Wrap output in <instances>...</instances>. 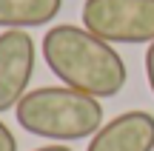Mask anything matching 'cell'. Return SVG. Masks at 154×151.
Segmentation results:
<instances>
[{
    "mask_svg": "<svg viewBox=\"0 0 154 151\" xmlns=\"http://www.w3.org/2000/svg\"><path fill=\"white\" fill-rule=\"evenodd\" d=\"M86 151H154V114L134 108L111 117Z\"/></svg>",
    "mask_w": 154,
    "mask_h": 151,
    "instance_id": "obj_5",
    "label": "cell"
},
{
    "mask_svg": "<svg viewBox=\"0 0 154 151\" xmlns=\"http://www.w3.org/2000/svg\"><path fill=\"white\" fill-rule=\"evenodd\" d=\"M34 40L26 29H6L0 34V114L17 108V103L29 94V83L34 74Z\"/></svg>",
    "mask_w": 154,
    "mask_h": 151,
    "instance_id": "obj_4",
    "label": "cell"
},
{
    "mask_svg": "<svg viewBox=\"0 0 154 151\" xmlns=\"http://www.w3.org/2000/svg\"><path fill=\"white\" fill-rule=\"evenodd\" d=\"M34 151H74V148L63 146V143H51V146H43V148H34Z\"/></svg>",
    "mask_w": 154,
    "mask_h": 151,
    "instance_id": "obj_9",
    "label": "cell"
},
{
    "mask_svg": "<svg viewBox=\"0 0 154 151\" xmlns=\"http://www.w3.org/2000/svg\"><path fill=\"white\" fill-rule=\"evenodd\" d=\"M0 151H17V140L3 120H0Z\"/></svg>",
    "mask_w": 154,
    "mask_h": 151,
    "instance_id": "obj_7",
    "label": "cell"
},
{
    "mask_svg": "<svg viewBox=\"0 0 154 151\" xmlns=\"http://www.w3.org/2000/svg\"><path fill=\"white\" fill-rule=\"evenodd\" d=\"M63 9V0H0V29L46 26Z\"/></svg>",
    "mask_w": 154,
    "mask_h": 151,
    "instance_id": "obj_6",
    "label": "cell"
},
{
    "mask_svg": "<svg viewBox=\"0 0 154 151\" xmlns=\"http://www.w3.org/2000/svg\"><path fill=\"white\" fill-rule=\"evenodd\" d=\"M40 51L46 66L63 80V86L91 94L97 100L120 94L128 80V68L117 49L91 34L86 26H51L43 34Z\"/></svg>",
    "mask_w": 154,
    "mask_h": 151,
    "instance_id": "obj_1",
    "label": "cell"
},
{
    "mask_svg": "<svg viewBox=\"0 0 154 151\" xmlns=\"http://www.w3.org/2000/svg\"><path fill=\"white\" fill-rule=\"evenodd\" d=\"M17 125L43 140H86L103 128V106L97 97L69 86H40L14 108Z\"/></svg>",
    "mask_w": 154,
    "mask_h": 151,
    "instance_id": "obj_2",
    "label": "cell"
},
{
    "mask_svg": "<svg viewBox=\"0 0 154 151\" xmlns=\"http://www.w3.org/2000/svg\"><path fill=\"white\" fill-rule=\"evenodd\" d=\"M80 14L106 43H154V0H86Z\"/></svg>",
    "mask_w": 154,
    "mask_h": 151,
    "instance_id": "obj_3",
    "label": "cell"
},
{
    "mask_svg": "<svg viewBox=\"0 0 154 151\" xmlns=\"http://www.w3.org/2000/svg\"><path fill=\"white\" fill-rule=\"evenodd\" d=\"M146 77H149L151 94H154V43H149V51H146Z\"/></svg>",
    "mask_w": 154,
    "mask_h": 151,
    "instance_id": "obj_8",
    "label": "cell"
}]
</instances>
